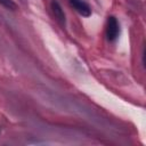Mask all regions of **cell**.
Here are the masks:
<instances>
[{
  "label": "cell",
  "instance_id": "6da1fadb",
  "mask_svg": "<svg viewBox=\"0 0 146 146\" xmlns=\"http://www.w3.org/2000/svg\"><path fill=\"white\" fill-rule=\"evenodd\" d=\"M120 35V24L117 19L113 16L108 17L106 23V38L108 41L114 42Z\"/></svg>",
  "mask_w": 146,
  "mask_h": 146
},
{
  "label": "cell",
  "instance_id": "7a4b0ae2",
  "mask_svg": "<svg viewBox=\"0 0 146 146\" xmlns=\"http://www.w3.org/2000/svg\"><path fill=\"white\" fill-rule=\"evenodd\" d=\"M70 5L81 15L84 17H89L91 15V7L84 0H70Z\"/></svg>",
  "mask_w": 146,
  "mask_h": 146
},
{
  "label": "cell",
  "instance_id": "3957f363",
  "mask_svg": "<svg viewBox=\"0 0 146 146\" xmlns=\"http://www.w3.org/2000/svg\"><path fill=\"white\" fill-rule=\"evenodd\" d=\"M51 9H52V13H54V16L55 18L62 24V25H65V14L60 7V5L57 2V1H52L51 2Z\"/></svg>",
  "mask_w": 146,
  "mask_h": 146
},
{
  "label": "cell",
  "instance_id": "277c9868",
  "mask_svg": "<svg viewBox=\"0 0 146 146\" xmlns=\"http://www.w3.org/2000/svg\"><path fill=\"white\" fill-rule=\"evenodd\" d=\"M0 5L3 6L7 9H10V10H15L16 9V3L13 0H0Z\"/></svg>",
  "mask_w": 146,
  "mask_h": 146
}]
</instances>
